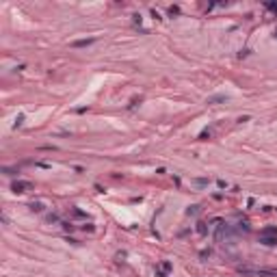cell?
I'll return each mask as SVG.
<instances>
[{
  "instance_id": "obj_1",
  "label": "cell",
  "mask_w": 277,
  "mask_h": 277,
  "mask_svg": "<svg viewBox=\"0 0 277 277\" xmlns=\"http://www.w3.org/2000/svg\"><path fill=\"white\" fill-rule=\"evenodd\" d=\"M260 242L266 247H273L277 245V234H260Z\"/></svg>"
},
{
  "instance_id": "obj_2",
  "label": "cell",
  "mask_w": 277,
  "mask_h": 277,
  "mask_svg": "<svg viewBox=\"0 0 277 277\" xmlns=\"http://www.w3.org/2000/svg\"><path fill=\"white\" fill-rule=\"evenodd\" d=\"M13 188V193H24V190H28V188H33L31 182H24V180H20V182H15V184L11 186Z\"/></svg>"
},
{
  "instance_id": "obj_3",
  "label": "cell",
  "mask_w": 277,
  "mask_h": 277,
  "mask_svg": "<svg viewBox=\"0 0 277 277\" xmlns=\"http://www.w3.org/2000/svg\"><path fill=\"white\" fill-rule=\"evenodd\" d=\"M93 41H95L93 37H91V39H78V41H74L72 46H74V48H82V46H91Z\"/></svg>"
},
{
  "instance_id": "obj_4",
  "label": "cell",
  "mask_w": 277,
  "mask_h": 277,
  "mask_svg": "<svg viewBox=\"0 0 277 277\" xmlns=\"http://www.w3.org/2000/svg\"><path fill=\"white\" fill-rule=\"evenodd\" d=\"M31 210H33V212H41V210H44V204H41V201H33V204H31Z\"/></svg>"
},
{
  "instance_id": "obj_5",
  "label": "cell",
  "mask_w": 277,
  "mask_h": 277,
  "mask_svg": "<svg viewBox=\"0 0 277 277\" xmlns=\"http://www.w3.org/2000/svg\"><path fill=\"white\" fill-rule=\"evenodd\" d=\"M217 102H225V95H214L208 100V104H217Z\"/></svg>"
},
{
  "instance_id": "obj_6",
  "label": "cell",
  "mask_w": 277,
  "mask_h": 277,
  "mask_svg": "<svg viewBox=\"0 0 277 277\" xmlns=\"http://www.w3.org/2000/svg\"><path fill=\"white\" fill-rule=\"evenodd\" d=\"M210 134H212V132H210V130H204V132H201V134H199V141H206V138H210Z\"/></svg>"
},
{
  "instance_id": "obj_7",
  "label": "cell",
  "mask_w": 277,
  "mask_h": 277,
  "mask_svg": "<svg viewBox=\"0 0 277 277\" xmlns=\"http://www.w3.org/2000/svg\"><path fill=\"white\" fill-rule=\"evenodd\" d=\"M195 184H197V186H208V180H206V178H197V180H195Z\"/></svg>"
},
{
  "instance_id": "obj_8",
  "label": "cell",
  "mask_w": 277,
  "mask_h": 277,
  "mask_svg": "<svg viewBox=\"0 0 277 277\" xmlns=\"http://www.w3.org/2000/svg\"><path fill=\"white\" fill-rule=\"evenodd\" d=\"M260 234H277V228H264Z\"/></svg>"
},
{
  "instance_id": "obj_9",
  "label": "cell",
  "mask_w": 277,
  "mask_h": 277,
  "mask_svg": "<svg viewBox=\"0 0 277 277\" xmlns=\"http://www.w3.org/2000/svg\"><path fill=\"white\" fill-rule=\"evenodd\" d=\"M266 9H271V11H275V13H277V2H269V4H266Z\"/></svg>"
},
{
  "instance_id": "obj_10",
  "label": "cell",
  "mask_w": 277,
  "mask_h": 277,
  "mask_svg": "<svg viewBox=\"0 0 277 277\" xmlns=\"http://www.w3.org/2000/svg\"><path fill=\"white\" fill-rule=\"evenodd\" d=\"M178 13H180L178 7H171V9H169V15H178Z\"/></svg>"
},
{
  "instance_id": "obj_11",
  "label": "cell",
  "mask_w": 277,
  "mask_h": 277,
  "mask_svg": "<svg viewBox=\"0 0 277 277\" xmlns=\"http://www.w3.org/2000/svg\"><path fill=\"white\" fill-rule=\"evenodd\" d=\"M22 121H24V115H20V117L15 119V128H20V126H22Z\"/></svg>"
},
{
  "instance_id": "obj_12",
  "label": "cell",
  "mask_w": 277,
  "mask_h": 277,
  "mask_svg": "<svg viewBox=\"0 0 277 277\" xmlns=\"http://www.w3.org/2000/svg\"><path fill=\"white\" fill-rule=\"evenodd\" d=\"M197 210H199V206H190V208H188V214H195Z\"/></svg>"
},
{
  "instance_id": "obj_13",
  "label": "cell",
  "mask_w": 277,
  "mask_h": 277,
  "mask_svg": "<svg viewBox=\"0 0 277 277\" xmlns=\"http://www.w3.org/2000/svg\"><path fill=\"white\" fill-rule=\"evenodd\" d=\"M275 210H277V208H275Z\"/></svg>"
}]
</instances>
